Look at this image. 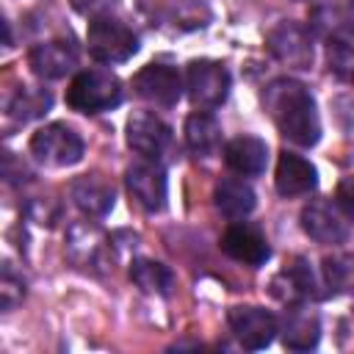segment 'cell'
Here are the masks:
<instances>
[{"label":"cell","instance_id":"cell-1","mask_svg":"<svg viewBox=\"0 0 354 354\" xmlns=\"http://www.w3.org/2000/svg\"><path fill=\"white\" fill-rule=\"evenodd\" d=\"M263 108L277 130L296 147H315L321 138V119L310 88L296 77H274L263 88Z\"/></svg>","mask_w":354,"mask_h":354},{"label":"cell","instance_id":"cell-2","mask_svg":"<svg viewBox=\"0 0 354 354\" xmlns=\"http://www.w3.org/2000/svg\"><path fill=\"white\" fill-rule=\"evenodd\" d=\"M122 102V80L105 69H83L66 88V105L80 113H102Z\"/></svg>","mask_w":354,"mask_h":354},{"label":"cell","instance_id":"cell-3","mask_svg":"<svg viewBox=\"0 0 354 354\" xmlns=\"http://www.w3.org/2000/svg\"><path fill=\"white\" fill-rule=\"evenodd\" d=\"M88 55L100 64H124L138 53V36L113 17H94L86 30Z\"/></svg>","mask_w":354,"mask_h":354},{"label":"cell","instance_id":"cell-4","mask_svg":"<svg viewBox=\"0 0 354 354\" xmlns=\"http://www.w3.org/2000/svg\"><path fill=\"white\" fill-rule=\"evenodd\" d=\"M230 86H232V77H230V72L221 61L196 58L185 66L188 100L202 111H213V108L224 105V100L230 94Z\"/></svg>","mask_w":354,"mask_h":354},{"label":"cell","instance_id":"cell-5","mask_svg":"<svg viewBox=\"0 0 354 354\" xmlns=\"http://www.w3.org/2000/svg\"><path fill=\"white\" fill-rule=\"evenodd\" d=\"M83 152H86L83 138L64 122L44 124L30 136V155L44 166H55V169L75 166L83 158Z\"/></svg>","mask_w":354,"mask_h":354},{"label":"cell","instance_id":"cell-6","mask_svg":"<svg viewBox=\"0 0 354 354\" xmlns=\"http://www.w3.org/2000/svg\"><path fill=\"white\" fill-rule=\"evenodd\" d=\"M66 257L77 268L94 271V274L108 271L111 263H113L111 241L91 221H77V224L69 227V232H66Z\"/></svg>","mask_w":354,"mask_h":354},{"label":"cell","instance_id":"cell-7","mask_svg":"<svg viewBox=\"0 0 354 354\" xmlns=\"http://www.w3.org/2000/svg\"><path fill=\"white\" fill-rule=\"evenodd\" d=\"M124 183L130 196L136 199V205L147 213H160L166 207V196H169V180L166 171L158 160L141 158L136 163L127 166L124 171Z\"/></svg>","mask_w":354,"mask_h":354},{"label":"cell","instance_id":"cell-8","mask_svg":"<svg viewBox=\"0 0 354 354\" xmlns=\"http://www.w3.org/2000/svg\"><path fill=\"white\" fill-rule=\"evenodd\" d=\"M266 47L285 66H293V69L313 66V33H310V28H304L299 22L285 19L279 25H274L266 36Z\"/></svg>","mask_w":354,"mask_h":354},{"label":"cell","instance_id":"cell-9","mask_svg":"<svg viewBox=\"0 0 354 354\" xmlns=\"http://www.w3.org/2000/svg\"><path fill=\"white\" fill-rule=\"evenodd\" d=\"M133 88H136V94L141 100H147V102H152L158 108H171V105L180 102L185 80L174 66L152 61V64H147V66H141L136 72Z\"/></svg>","mask_w":354,"mask_h":354},{"label":"cell","instance_id":"cell-10","mask_svg":"<svg viewBox=\"0 0 354 354\" xmlns=\"http://www.w3.org/2000/svg\"><path fill=\"white\" fill-rule=\"evenodd\" d=\"M227 324H230L235 340L249 351H260V348L271 346V340L279 332L277 315H271L263 307H232L227 313Z\"/></svg>","mask_w":354,"mask_h":354},{"label":"cell","instance_id":"cell-11","mask_svg":"<svg viewBox=\"0 0 354 354\" xmlns=\"http://www.w3.org/2000/svg\"><path fill=\"white\" fill-rule=\"evenodd\" d=\"M127 144L141 158L158 160L171 144V127L152 111H136L127 119Z\"/></svg>","mask_w":354,"mask_h":354},{"label":"cell","instance_id":"cell-12","mask_svg":"<svg viewBox=\"0 0 354 354\" xmlns=\"http://www.w3.org/2000/svg\"><path fill=\"white\" fill-rule=\"evenodd\" d=\"M28 64L36 77L41 80H61L77 66V47L72 39H50L33 44L28 53Z\"/></svg>","mask_w":354,"mask_h":354},{"label":"cell","instance_id":"cell-13","mask_svg":"<svg viewBox=\"0 0 354 354\" xmlns=\"http://www.w3.org/2000/svg\"><path fill=\"white\" fill-rule=\"evenodd\" d=\"M318 277L313 274L310 263L304 257H296L290 266H285L274 279H271V293L282 304H299V301H315L324 296L318 290Z\"/></svg>","mask_w":354,"mask_h":354},{"label":"cell","instance_id":"cell-14","mask_svg":"<svg viewBox=\"0 0 354 354\" xmlns=\"http://www.w3.org/2000/svg\"><path fill=\"white\" fill-rule=\"evenodd\" d=\"M277 321H279V337H282L285 348L310 351V348L318 346V340H321V321L307 307V301L285 304V313Z\"/></svg>","mask_w":354,"mask_h":354},{"label":"cell","instance_id":"cell-15","mask_svg":"<svg viewBox=\"0 0 354 354\" xmlns=\"http://www.w3.org/2000/svg\"><path fill=\"white\" fill-rule=\"evenodd\" d=\"M274 185H277V194L285 196V199H293V196H304L310 191H315L318 185V171L315 166L296 155V152H282L279 160H277V174H274Z\"/></svg>","mask_w":354,"mask_h":354},{"label":"cell","instance_id":"cell-16","mask_svg":"<svg viewBox=\"0 0 354 354\" xmlns=\"http://www.w3.org/2000/svg\"><path fill=\"white\" fill-rule=\"evenodd\" d=\"M69 196L72 202L77 205V210L83 216H91V218H102L111 213L113 207V185L100 177V174H83V177H75L72 185H69Z\"/></svg>","mask_w":354,"mask_h":354},{"label":"cell","instance_id":"cell-17","mask_svg":"<svg viewBox=\"0 0 354 354\" xmlns=\"http://www.w3.org/2000/svg\"><path fill=\"white\" fill-rule=\"evenodd\" d=\"M301 230L313 238V241H318V243H343L346 241V235H348V227H346V221H343V216L337 213V207L335 205H329V202H310L304 210H301Z\"/></svg>","mask_w":354,"mask_h":354},{"label":"cell","instance_id":"cell-18","mask_svg":"<svg viewBox=\"0 0 354 354\" xmlns=\"http://www.w3.org/2000/svg\"><path fill=\"white\" fill-rule=\"evenodd\" d=\"M221 252L238 263H246V266H263L271 257L268 241L260 235V230H254L249 224L227 227V232L221 235Z\"/></svg>","mask_w":354,"mask_h":354},{"label":"cell","instance_id":"cell-19","mask_svg":"<svg viewBox=\"0 0 354 354\" xmlns=\"http://www.w3.org/2000/svg\"><path fill=\"white\" fill-rule=\"evenodd\" d=\"M224 163L241 177H257L268 163V147L257 136H235L224 144Z\"/></svg>","mask_w":354,"mask_h":354},{"label":"cell","instance_id":"cell-20","mask_svg":"<svg viewBox=\"0 0 354 354\" xmlns=\"http://www.w3.org/2000/svg\"><path fill=\"white\" fill-rule=\"evenodd\" d=\"M213 199H216V207L221 216H227L230 221H241L246 218L254 205H257V196L252 191V185L241 177H224L216 191H213Z\"/></svg>","mask_w":354,"mask_h":354},{"label":"cell","instance_id":"cell-21","mask_svg":"<svg viewBox=\"0 0 354 354\" xmlns=\"http://www.w3.org/2000/svg\"><path fill=\"white\" fill-rule=\"evenodd\" d=\"M185 144L194 155L199 158H210L218 152L221 147V124L207 113V111H196L185 119Z\"/></svg>","mask_w":354,"mask_h":354},{"label":"cell","instance_id":"cell-22","mask_svg":"<svg viewBox=\"0 0 354 354\" xmlns=\"http://www.w3.org/2000/svg\"><path fill=\"white\" fill-rule=\"evenodd\" d=\"M313 28L335 39L354 36V0H329L324 6H315Z\"/></svg>","mask_w":354,"mask_h":354},{"label":"cell","instance_id":"cell-23","mask_svg":"<svg viewBox=\"0 0 354 354\" xmlns=\"http://www.w3.org/2000/svg\"><path fill=\"white\" fill-rule=\"evenodd\" d=\"M130 279L144 290V293H158V296H169L174 288V274L169 266H163L160 260H149V257H138L130 263Z\"/></svg>","mask_w":354,"mask_h":354},{"label":"cell","instance_id":"cell-24","mask_svg":"<svg viewBox=\"0 0 354 354\" xmlns=\"http://www.w3.org/2000/svg\"><path fill=\"white\" fill-rule=\"evenodd\" d=\"M50 108H53V94L47 88H33V86H19L8 102V113L22 124L41 119Z\"/></svg>","mask_w":354,"mask_h":354},{"label":"cell","instance_id":"cell-25","mask_svg":"<svg viewBox=\"0 0 354 354\" xmlns=\"http://www.w3.org/2000/svg\"><path fill=\"white\" fill-rule=\"evenodd\" d=\"M324 279L329 290L351 293L354 290V254H329L324 257Z\"/></svg>","mask_w":354,"mask_h":354},{"label":"cell","instance_id":"cell-26","mask_svg":"<svg viewBox=\"0 0 354 354\" xmlns=\"http://www.w3.org/2000/svg\"><path fill=\"white\" fill-rule=\"evenodd\" d=\"M326 64H329V72L337 80L354 86V47L348 41L329 39V44H326Z\"/></svg>","mask_w":354,"mask_h":354},{"label":"cell","instance_id":"cell-27","mask_svg":"<svg viewBox=\"0 0 354 354\" xmlns=\"http://www.w3.org/2000/svg\"><path fill=\"white\" fill-rule=\"evenodd\" d=\"M25 296V282L22 277H17L11 271V266H3V277H0V307L8 313L11 307H17Z\"/></svg>","mask_w":354,"mask_h":354},{"label":"cell","instance_id":"cell-28","mask_svg":"<svg viewBox=\"0 0 354 354\" xmlns=\"http://www.w3.org/2000/svg\"><path fill=\"white\" fill-rule=\"evenodd\" d=\"M72 3V8L77 11V14H83V17H105L111 8H113V3L116 0H69Z\"/></svg>","mask_w":354,"mask_h":354},{"label":"cell","instance_id":"cell-29","mask_svg":"<svg viewBox=\"0 0 354 354\" xmlns=\"http://www.w3.org/2000/svg\"><path fill=\"white\" fill-rule=\"evenodd\" d=\"M335 199H337V207H340L346 216H351V218H354V174H348V177H343V180H340Z\"/></svg>","mask_w":354,"mask_h":354}]
</instances>
